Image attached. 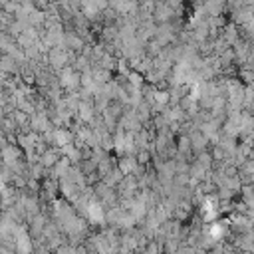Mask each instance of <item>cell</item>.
<instances>
[{
  "instance_id": "cell-6",
  "label": "cell",
  "mask_w": 254,
  "mask_h": 254,
  "mask_svg": "<svg viewBox=\"0 0 254 254\" xmlns=\"http://www.w3.org/2000/svg\"><path fill=\"white\" fill-rule=\"evenodd\" d=\"M0 2H2V0H0Z\"/></svg>"
},
{
  "instance_id": "cell-2",
  "label": "cell",
  "mask_w": 254,
  "mask_h": 254,
  "mask_svg": "<svg viewBox=\"0 0 254 254\" xmlns=\"http://www.w3.org/2000/svg\"><path fill=\"white\" fill-rule=\"evenodd\" d=\"M65 62H67V52L64 50V46H58V48L50 50V64L52 65L62 67V65H65Z\"/></svg>"
},
{
  "instance_id": "cell-4",
  "label": "cell",
  "mask_w": 254,
  "mask_h": 254,
  "mask_svg": "<svg viewBox=\"0 0 254 254\" xmlns=\"http://www.w3.org/2000/svg\"><path fill=\"white\" fill-rule=\"evenodd\" d=\"M133 169H135V161H133V159H129V157H125V159L119 163V171H121V173H125V175H129Z\"/></svg>"
},
{
  "instance_id": "cell-3",
  "label": "cell",
  "mask_w": 254,
  "mask_h": 254,
  "mask_svg": "<svg viewBox=\"0 0 254 254\" xmlns=\"http://www.w3.org/2000/svg\"><path fill=\"white\" fill-rule=\"evenodd\" d=\"M79 83H81V77L73 69H69V67L64 69V73H62V85L64 87H69L71 89V87H77Z\"/></svg>"
},
{
  "instance_id": "cell-5",
  "label": "cell",
  "mask_w": 254,
  "mask_h": 254,
  "mask_svg": "<svg viewBox=\"0 0 254 254\" xmlns=\"http://www.w3.org/2000/svg\"><path fill=\"white\" fill-rule=\"evenodd\" d=\"M56 163V153L54 151H46L42 155V165H54Z\"/></svg>"
},
{
  "instance_id": "cell-1",
  "label": "cell",
  "mask_w": 254,
  "mask_h": 254,
  "mask_svg": "<svg viewBox=\"0 0 254 254\" xmlns=\"http://www.w3.org/2000/svg\"><path fill=\"white\" fill-rule=\"evenodd\" d=\"M153 16H155V20L159 24H167L175 16V6L171 2H157L155 10H153Z\"/></svg>"
}]
</instances>
